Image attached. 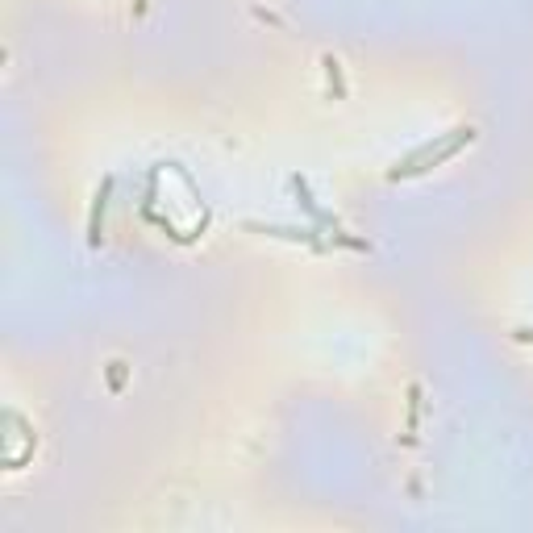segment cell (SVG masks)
Here are the masks:
<instances>
[{"label":"cell","mask_w":533,"mask_h":533,"mask_svg":"<svg viewBox=\"0 0 533 533\" xmlns=\"http://www.w3.org/2000/svg\"><path fill=\"white\" fill-rule=\"evenodd\" d=\"M479 138V130L475 125H458V130H450V133H437L434 142H425V146H417L404 163H396L392 171H388V179L392 184H400V179H417V175H429L434 167H442L446 159H455L463 146H471V142Z\"/></svg>","instance_id":"1"},{"label":"cell","mask_w":533,"mask_h":533,"mask_svg":"<svg viewBox=\"0 0 533 533\" xmlns=\"http://www.w3.org/2000/svg\"><path fill=\"white\" fill-rule=\"evenodd\" d=\"M251 234H262V238H283V242H300L308 251H329L326 238H317V229L308 225H271V221H246Z\"/></svg>","instance_id":"2"},{"label":"cell","mask_w":533,"mask_h":533,"mask_svg":"<svg viewBox=\"0 0 533 533\" xmlns=\"http://www.w3.org/2000/svg\"><path fill=\"white\" fill-rule=\"evenodd\" d=\"M109 192H113V175L100 184L96 200H92V213H87V246L96 251L100 246V229H105V208H109Z\"/></svg>","instance_id":"3"},{"label":"cell","mask_w":533,"mask_h":533,"mask_svg":"<svg viewBox=\"0 0 533 533\" xmlns=\"http://www.w3.org/2000/svg\"><path fill=\"white\" fill-rule=\"evenodd\" d=\"M292 192H296V200H300V208H305L308 217H313V225H321V229H337V217H329V213H321V208H317L313 192H308V184L300 179V175H292Z\"/></svg>","instance_id":"4"},{"label":"cell","mask_w":533,"mask_h":533,"mask_svg":"<svg viewBox=\"0 0 533 533\" xmlns=\"http://www.w3.org/2000/svg\"><path fill=\"white\" fill-rule=\"evenodd\" d=\"M326 71H329V84H334L337 96H346V87H342V63L334 55H326Z\"/></svg>","instance_id":"5"},{"label":"cell","mask_w":533,"mask_h":533,"mask_svg":"<svg viewBox=\"0 0 533 533\" xmlns=\"http://www.w3.org/2000/svg\"><path fill=\"white\" fill-rule=\"evenodd\" d=\"M512 337H517V342H533V329H517Z\"/></svg>","instance_id":"6"}]
</instances>
